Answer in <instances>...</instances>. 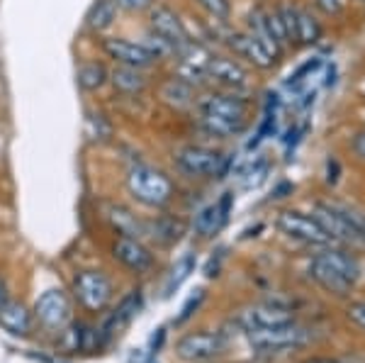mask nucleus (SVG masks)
Returning a JSON list of instances; mask_svg holds the SVG:
<instances>
[{
    "instance_id": "obj_1",
    "label": "nucleus",
    "mask_w": 365,
    "mask_h": 363,
    "mask_svg": "<svg viewBox=\"0 0 365 363\" xmlns=\"http://www.w3.org/2000/svg\"><path fill=\"white\" fill-rule=\"evenodd\" d=\"M309 278L331 295L346 297L361 278V263L353 254L336 247H324L309 259Z\"/></svg>"
},
{
    "instance_id": "obj_2",
    "label": "nucleus",
    "mask_w": 365,
    "mask_h": 363,
    "mask_svg": "<svg viewBox=\"0 0 365 363\" xmlns=\"http://www.w3.org/2000/svg\"><path fill=\"white\" fill-rule=\"evenodd\" d=\"M200 122L215 137H234L249 125V103L237 93H207L197 98Z\"/></svg>"
},
{
    "instance_id": "obj_3",
    "label": "nucleus",
    "mask_w": 365,
    "mask_h": 363,
    "mask_svg": "<svg viewBox=\"0 0 365 363\" xmlns=\"http://www.w3.org/2000/svg\"><path fill=\"white\" fill-rule=\"evenodd\" d=\"M127 190L137 203L146 208H166L173 200V180L163 171L149 166V163H137L127 173Z\"/></svg>"
},
{
    "instance_id": "obj_4",
    "label": "nucleus",
    "mask_w": 365,
    "mask_h": 363,
    "mask_svg": "<svg viewBox=\"0 0 365 363\" xmlns=\"http://www.w3.org/2000/svg\"><path fill=\"white\" fill-rule=\"evenodd\" d=\"M314 329L299 322H287V324L273 327V329H251L246 332V339L253 349L263 354H285V351L304 349L314 342Z\"/></svg>"
},
{
    "instance_id": "obj_5",
    "label": "nucleus",
    "mask_w": 365,
    "mask_h": 363,
    "mask_svg": "<svg viewBox=\"0 0 365 363\" xmlns=\"http://www.w3.org/2000/svg\"><path fill=\"white\" fill-rule=\"evenodd\" d=\"M173 163L187 178H215V175L220 178L227 171L229 159L220 149H212V146L185 144L180 149H175Z\"/></svg>"
},
{
    "instance_id": "obj_6",
    "label": "nucleus",
    "mask_w": 365,
    "mask_h": 363,
    "mask_svg": "<svg viewBox=\"0 0 365 363\" xmlns=\"http://www.w3.org/2000/svg\"><path fill=\"white\" fill-rule=\"evenodd\" d=\"M278 230L292 242H299L304 247H329L331 237L324 232V227L317 222L314 215H304L299 210H282L278 215Z\"/></svg>"
},
{
    "instance_id": "obj_7",
    "label": "nucleus",
    "mask_w": 365,
    "mask_h": 363,
    "mask_svg": "<svg viewBox=\"0 0 365 363\" xmlns=\"http://www.w3.org/2000/svg\"><path fill=\"white\" fill-rule=\"evenodd\" d=\"M73 295L86 307L88 312H100L105 310L110 300H113V280L105 276L103 271H81L73 278Z\"/></svg>"
},
{
    "instance_id": "obj_8",
    "label": "nucleus",
    "mask_w": 365,
    "mask_h": 363,
    "mask_svg": "<svg viewBox=\"0 0 365 363\" xmlns=\"http://www.w3.org/2000/svg\"><path fill=\"white\" fill-rule=\"evenodd\" d=\"M222 351H225V339H222L220 332H210V329L187 332V334H182L175 342V354L185 363L215 361Z\"/></svg>"
},
{
    "instance_id": "obj_9",
    "label": "nucleus",
    "mask_w": 365,
    "mask_h": 363,
    "mask_svg": "<svg viewBox=\"0 0 365 363\" xmlns=\"http://www.w3.org/2000/svg\"><path fill=\"white\" fill-rule=\"evenodd\" d=\"M149 32L156 34L158 39H163L168 46H173L175 51L190 42V34H187L182 20L168 5H154L149 10Z\"/></svg>"
},
{
    "instance_id": "obj_10",
    "label": "nucleus",
    "mask_w": 365,
    "mask_h": 363,
    "mask_svg": "<svg viewBox=\"0 0 365 363\" xmlns=\"http://www.w3.org/2000/svg\"><path fill=\"white\" fill-rule=\"evenodd\" d=\"M237 322L244 327V332L251 329H273V327L295 322V312L285 305H275V302H256V305L244 307L237 315Z\"/></svg>"
},
{
    "instance_id": "obj_11",
    "label": "nucleus",
    "mask_w": 365,
    "mask_h": 363,
    "mask_svg": "<svg viewBox=\"0 0 365 363\" xmlns=\"http://www.w3.org/2000/svg\"><path fill=\"white\" fill-rule=\"evenodd\" d=\"M207 81L225 88L229 93H241L251 88V73L246 66H241L234 56H215L210 58Z\"/></svg>"
},
{
    "instance_id": "obj_12",
    "label": "nucleus",
    "mask_w": 365,
    "mask_h": 363,
    "mask_svg": "<svg viewBox=\"0 0 365 363\" xmlns=\"http://www.w3.org/2000/svg\"><path fill=\"white\" fill-rule=\"evenodd\" d=\"M34 315L46 329H66L71 324V300L61 288H49L34 302Z\"/></svg>"
},
{
    "instance_id": "obj_13",
    "label": "nucleus",
    "mask_w": 365,
    "mask_h": 363,
    "mask_svg": "<svg viewBox=\"0 0 365 363\" xmlns=\"http://www.w3.org/2000/svg\"><path fill=\"white\" fill-rule=\"evenodd\" d=\"M113 256L132 273H149L154 268V254L144 247L139 237L120 234L113 242Z\"/></svg>"
},
{
    "instance_id": "obj_14",
    "label": "nucleus",
    "mask_w": 365,
    "mask_h": 363,
    "mask_svg": "<svg viewBox=\"0 0 365 363\" xmlns=\"http://www.w3.org/2000/svg\"><path fill=\"white\" fill-rule=\"evenodd\" d=\"M103 51L120 66H134V68H149L154 66V56L146 51L141 42H129L125 37H108L103 39Z\"/></svg>"
},
{
    "instance_id": "obj_15",
    "label": "nucleus",
    "mask_w": 365,
    "mask_h": 363,
    "mask_svg": "<svg viewBox=\"0 0 365 363\" xmlns=\"http://www.w3.org/2000/svg\"><path fill=\"white\" fill-rule=\"evenodd\" d=\"M227 46L234 51V56L244 58V61H249L251 66L256 68H270L275 63V56L270 54V51L258 42L256 37L246 29V32H232L227 37Z\"/></svg>"
},
{
    "instance_id": "obj_16",
    "label": "nucleus",
    "mask_w": 365,
    "mask_h": 363,
    "mask_svg": "<svg viewBox=\"0 0 365 363\" xmlns=\"http://www.w3.org/2000/svg\"><path fill=\"white\" fill-rule=\"evenodd\" d=\"M232 205H234V193H225L217 203L207 205L202 213L195 218V232L202 239L215 237L217 232L229 222V213H232Z\"/></svg>"
},
{
    "instance_id": "obj_17",
    "label": "nucleus",
    "mask_w": 365,
    "mask_h": 363,
    "mask_svg": "<svg viewBox=\"0 0 365 363\" xmlns=\"http://www.w3.org/2000/svg\"><path fill=\"white\" fill-rule=\"evenodd\" d=\"M0 324L8 332H13V334H29V329H32V315H29L25 302L8 300L0 307Z\"/></svg>"
},
{
    "instance_id": "obj_18",
    "label": "nucleus",
    "mask_w": 365,
    "mask_h": 363,
    "mask_svg": "<svg viewBox=\"0 0 365 363\" xmlns=\"http://www.w3.org/2000/svg\"><path fill=\"white\" fill-rule=\"evenodd\" d=\"M110 83H113L120 93L127 96H137L149 86V76L144 73V68H134V66H120L110 71Z\"/></svg>"
},
{
    "instance_id": "obj_19",
    "label": "nucleus",
    "mask_w": 365,
    "mask_h": 363,
    "mask_svg": "<svg viewBox=\"0 0 365 363\" xmlns=\"http://www.w3.org/2000/svg\"><path fill=\"white\" fill-rule=\"evenodd\" d=\"M161 101L168 103L170 108L185 110V108H190V105H195L197 93L190 83L180 81L178 76H173V78H168L166 83L161 86Z\"/></svg>"
},
{
    "instance_id": "obj_20",
    "label": "nucleus",
    "mask_w": 365,
    "mask_h": 363,
    "mask_svg": "<svg viewBox=\"0 0 365 363\" xmlns=\"http://www.w3.org/2000/svg\"><path fill=\"white\" fill-rule=\"evenodd\" d=\"M96 342H98V334L93 327L83 324V322H71L66 327V332H63L61 347L71 351V354H76V351H91L96 347Z\"/></svg>"
},
{
    "instance_id": "obj_21",
    "label": "nucleus",
    "mask_w": 365,
    "mask_h": 363,
    "mask_svg": "<svg viewBox=\"0 0 365 363\" xmlns=\"http://www.w3.org/2000/svg\"><path fill=\"white\" fill-rule=\"evenodd\" d=\"M117 13H120V8H117L115 0H96L86 15V27L96 34L105 32V29H110L115 25Z\"/></svg>"
},
{
    "instance_id": "obj_22",
    "label": "nucleus",
    "mask_w": 365,
    "mask_h": 363,
    "mask_svg": "<svg viewBox=\"0 0 365 363\" xmlns=\"http://www.w3.org/2000/svg\"><path fill=\"white\" fill-rule=\"evenodd\" d=\"M108 81H110V71L105 68V63H100V61H83L76 68V83L88 93L100 91Z\"/></svg>"
},
{
    "instance_id": "obj_23",
    "label": "nucleus",
    "mask_w": 365,
    "mask_h": 363,
    "mask_svg": "<svg viewBox=\"0 0 365 363\" xmlns=\"http://www.w3.org/2000/svg\"><path fill=\"white\" fill-rule=\"evenodd\" d=\"M139 307H141V292H139V290H132V292H129V295L125 297V300H122L120 305H117L115 315L110 317L108 327H105L103 332H108V334H110V332H113L115 327L127 324V322L139 312Z\"/></svg>"
},
{
    "instance_id": "obj_24",
    "label": "nucleus",
    "mask_w": 365,
    "mask_h": 363,
    "mask_svg": "<svg viewBox=\"0 0 365 363\" xmlns=\"http://www.w3.org/2000/svg\"><path fill=\"white\" fill-rule=\"evenodd\" d=\"M322 39V25L312 10L297 8V42L299 44H314Z\"/></svg>"
},
{
    "instance_id": "obj_25",
    "label": "nucleus",
    "mask_w": 365,
    "mask_h": 363,
    "mask_svg": "<svg viewBox=\"0 0 365 363\" xmlns=\"http://www.w3.org/2000/svg\"><path fill=\"white\" fill-rule=\"evenodd\" d=\"M110 222L115 225V230L120 234H127V237H139V222L134 220V215L129 213L127 208H122V205H117L113 208V213H110Z\"/></svg>"
},
{
    "instance_id": "obj_26",
    "label": "nucleus",
    "mask_w": 365,
    "mask_h": 363,
    "mask_svg": "<svg viewBox=\"0 0 365 363\" xmlns=\"http://www.w3.org/2000/svg\"><path fill=\"white\" fill-rule=\"evenodd\" d=\"M195 263H197V256H195V254H187L185 259H180V261H178V266L173 268V276L168 278L166 290H163V292H166V295H173V292L182 285V280L190 276V271L195 268Z\"/></svg>"
},
{
    "instance_id": "obj_27",
    "label": "nucleus",
    "mask_w": 365,
    "mask_h": 363,
    "mask_svg": "<svg viewBox=\"0 0 365 363\" xmlns=\"http://www.w3.org/2000/svg\"><path fill=\"white\" fill-rule=\"evenodd\" d=\"M278 17L285 27V34H287V44L297 42V8L292 3H280L278 8Z\"/></svg>"
},
{
    "instance_id": "obj_28",
    "label": "nucleus",
    "mask_w": 365,
    "mask_h": 363,
    "mask_svg": "<svg viewBox=\"0 0 365 363\" xmlns=\"http://www.w3.org/2000/svg\"><path fill=\"white\" fill-rule=\"evenodd\" d=\"M180 234H182V225L178 220H158V225H154V237L161 244L178 242Z\"/></svg>"
},
{
    "instance_id": "obj_29",
    "label": "nucleus",
    "mask_w": 365,
    "mask_h": 363,
    "mask_svg": "<svg viewBox=\"0 0 365 363\" xmlns=\"http://www.w3.org/2000/svg\"><path fill=\"white\" fill-rule=\"evenodd\" d=\"M195 3L210 17H215L217 22H225L229 20V15H232V3H229V0H195Z\"/></svg>"
},
{
    "instance_id": "obj_30",
    "label": "nucleus",
    "mask_w": 365,
    "mask_h": 363,
    "mask_svg": "<svg viewBox=\"0 0 365 363\" xmlns=\"http://www.w3.org/2000/svg\"><path fill=\"white\" fill-rule=\"evenodd\" d=\"M346 319L353 327H358L361 332H365V300H353L346 305Z\"/></svg>"
},
{
    "instance_id": "obj_31",
    "label": "nucleus",
    "mask_w": 365,
    "mask_h": 363,
    "mask_svg": "<svg viewBox=\"0 0 365 363\" xmlns=\"http://www.w3.org/2000/svg\"><path fill=\"white\" fill-rule=\"evenodd\" d=\"M117 8L127 10V13H141V10H151L156 0H115Z\"/></svg>"
},
{
    "instance_id": "obj_32",
    "label": "nucleus",
    "mask_w": 365,
    "mask_h": 363,
    "mask_svg": "<svg viewBox=\"0 0 365 363\" xmlns=\"http://www.w3.org/2000/svg\"><path fill=\"white\" fill-rule=\"evenodd\" d=\"M202 297H205V290H197L195 295H192L190 300H187L185 305H182V312H180V317L175 319V322H178V324H182V322H185L187 317H192V312H195V310H197V305H200V302H202Z\"/></svg>"
},
{
    "instance_id": "obj_33",
    "label": "nucleus",
    "mask_w": 365,
    "mask_h": 363,
    "mask_svg": "<svg viewBox=\"0 0 365 363\" xmlns=\"http://www.w3.org/2000/svg\"><path fill=\"white\" fill-rule=\"evenodd\" d=\"M317 8L327 15H336L341 10V0H317Z\"/></svg>"
},
{
    "instance_id": "obj_34",
    "label": "nucleus",
    "mask_w": 365,
    "mask_h": 363,
    "mask_svg": "<svg viewBox=\"0 0 365 363\" xmlns=\"http://www.w3.org/2000/svg\"><path fill=\"white\" fill-rule=\"evenodd\" d=\"M351 146H353V151H356V154L365 161V132H358L356 137H353Z\"/></svg>"
},
{
    "instance_id": "obj_35",
    "label": "nucleus",
    "mask_w": 365,
    "mask_h": 363,
    "mask_svg": "<svg viewBox=\"0 0 365 363\" xmlns=\"http://www.w3.org/2000/svg\"><path fill=\"white\" fill-rule=\"evenodd\" d=\"M302 363H344V361L336 359V356H309Z\"/></svg>"
},
{
    "instance_id": "obj_36",
    "label": "nucleus",
    "mask_w": 365,
    "mask_h": 363,
    "mask_svg": "<svg viewBox=\"0 0 365 363\" xmlns=\"http://www.w3.org/2000/svg\"><path fill=\"white\" fill-rule=\"evenodd\" d=\"M8 300H10V295H8V283H5V278L0 276V307H3Z\"/></svg>"
},
{
    "instance_id": "obj_37",
    "label": "nucleus",
    "mask_w": 365,
    "mask_h": 363,
    "mask_svg": "<svg viewBox=\"0 0 365 363\" xmlns=\"http://www.w3.org/2000/svg\"><path fill=\"white\" fill-rule=\"evenodd\" d=\"M361 3H365V0H361Z\"/></svg>"
}]
</instances>
